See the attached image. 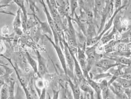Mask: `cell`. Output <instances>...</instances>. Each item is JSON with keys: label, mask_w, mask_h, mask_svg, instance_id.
I'll return each mask as SVG.
<instances>
[{"label": "cell", "mask_w": 131, "mask_h": 99, "mask_svg": "<svg viewBox=\"0 0 131 99\" xmlns=\"http://www.w3.org/2000/svg\"><path fill=\"white\" fill-rule=\"evenodd\" d=\"M62 42L63 43L64 53L68 70V77H69L72 80H75L77 78H75L74 73V61L72 55L67 42L64 39L63 40Z\"/></svg>", "instance_id": "1"}, {"label": "cell", "mask_w": 131, "mask_h": 99, "mask_svg": "<svg viewBox=\"0 0 131 99\" xmlns=\"http://www.w3.org/2000/svg\"><path fill=\"white\" fill-rule=\"evenodd\" d=\"M68 28L67 29V43L69 46L72 48H78L76 31L72 24V18L69 15H67Z\"/></svg>", "instance_id": "2"}, {"label": "cell", "mask_w": 131, "mask_h": 99, "mask_svg": "<svg viewBox=\"0 0 131 99\" xmlns=\"http://www.w3.org/2000/svg\"><path fill=\"white\" fill-rule=\"evenodd\" d=\"M46 38L50 42V43L52 44L53 48H54L56 52L57 53V56L59 58L60 62L61 63V65L63 68V69L65 74L66 76V77H68V67H67V64H66L64 53H63V52L62 50V48H61V47L60 46L59 44H56L55 43V42L54 41H53L52 39H51V38L48 37L47 35H46Z\"/></svg>", "instance_id": "3"}, {"label": "cell", "mask_w": 131, "mask_h": 99, "mask_svg": "<svg viewBox=\"0 0 131 99\" xmlns=\"http://www.w3.org/2000/svg\"><path fill=\"white\" fill-rule=\"evenodd\" d=\"M77 56L78 60L81 68V69L84 74V76L87 77L89 76V74L87 73V58L85 53V50L81 49L78 47L77 48Z\"/></svg>", "instance_id": "4"}, {"label": "cell", "mask_w": 131, "mask_h": 99, "mask_svg": "<svg viewBox=\"0 0 131 99\" xmlns=\"http://www.w3.org/2000/svg\"><path fill=\"white\" fill-rule=\"evenodd\" d=\"M120 65H121L116 63L114 60L110 58L107 59H101L99 60L96 64V66L98 67L105 71L115 66H119Z\"/></svg>", "instance_id": "5"}, {"label": "cell", "mask_w": 131, "mask_h": 99, "mask_svg": "<svg viewBox=\"0 0 131 99\" xmlns=\"http://www.w3.org/2000/svg\"><path fill=\"white\" fill-rule=\"evenodd\" d=\"M67 82L71 89L73 99H80L81 90L79 87V81L77 79L72 80L69 77H67Z\"/></svg>", "instance_id": "6"}, {"label": "cell", "mask_w": 131, "mask_h": 99, "mask_svg": "<svg viewBox=\"0 0 131 99\" xmlns=\"http://www.w3.org/2000/svg\"><path fill=\"white\" fill-rule=\"evenodd\" d=\"M13 2L16 4L19 7L23 14V17L22 19V27L26 30V28L27 22V12L26 8L25 6V0H12Z\"/></svg>", "instance_id": "7"}, {"label": "cell", "mask_w": 131, "mask_h": 99, "mask_svg": "<svg viewBox=\"0 0 131 99\" xmlns=\"http://www.w3.org/2000/svg\"><path fill=\"white\" fill-rule=\"evenodd\" d=\"M38 58V74L41 78L47 73V67L45 60L39 51H37Z\"/></svg>", "instance_id": "8"}, {"label": "cell", "mask_w": 131, "mask_h": 99, "mask_svg": "<svg viewBox=\"0 0 131 99\" xmlns=\"http://www.w3.org/2000/svg\"><path fill=\"white\" fill-rule=\"evenodd\" d=\"M107 0H94L95 20L101 16L106 4Z\"/></svg>", "instance_id": "9"}, {"label": "cell", "mask_w": 131, "mask_h": 99, "mask_svg": "<svg viewBox=\"0 0 131 99\" xmlns=\"http://www.w3.org/2000/svg\"><path fill=\"white\" fill-rule=\"evenodd\" d=\"M108 87L116 97H120L125 93L124 89L116 81L112 82Z\"/></svg>", "instance_id": "10"}, {"label": "cell", "mask_w": 131, "mask_h": 99, "mask_svg": "<svg viewBox=\"0 0 131 99\" xmlns=\"http://www.w3.org/2000/svg\"><path fill=\"white\" fill-rule=\"evenodd\" d=\"M21 11L18 8L16 14L15 15V18L13 20V29L15 32L17 34H21L20 32H22L21 31V27L22 26V19H21Z\"/></svg>", "instance_id": "11"}, {"label": "cell", "mask_w": 131, "mask_h": 99, "mask_svg": "<svg viewBox=\"0 0 131 99\" xmlns=\"http://www.w3.org/2000/svg\"><path fill=\"white\" fill-rule=\"evenodd\" d=\"M80 8L86 12L88 10H94V0H79Z\"/></svg>", "instance_id": "12"}, {"label": "cell", "mask_w": 131, "mask_h": 99, "mask_svg": "<svg viewBox=\"0 0 131 99\" xmlns=\"http://www.w3.org/2000/svg\"><path fill=\"white\" fill-rule=\"evenodd\" d=\"M13 68H14V70L16 73V74L17 75V78H18V80H19L20 84L21 86L22 87V88L23 89V90L25 92V95H26V99H34L32 94L30 92V91H29V90L27 88L24 81L20 76L19 74L18 73V72L17 71L16 69L15 68V67H14Z\"/></svg>", "instance_id": "13"}, {"label": "cell", "mask_w": 131, "mask_h": 99, "mask_svg": "<svg viewBox=\"0 0 131 99\" xmlns=\"http://www.w3.org/2000/svg\"><path fill=\"white\" fill-rule=\"evenodd\" d=\"M110 58L116 63L125 66H129L131 65V59L124 56H113Z\"/></svg>", "instance_id": "14"}, {"label": "cell", "mask_w": 131, "mask_h": 99, "mask_svg": "<svg viewBox=\"0 0 131 99\" xmlns=\"http://www.w3.org/2000/svg\"><path fill=\"white\" fill-rule=\"evenodd\" d=\"M10 96L9 85L5 83L0 89V99H8Z\"/></svg>", "instance_id": "15"}, {"label": "cell", "mask_w": 131, "mask_h": 99, "mask_svg": "<svg viewBox=\"0 0 131 99\" xmlns=\"http://www.w3.org/2000/svg\"><path fill=\"white\" fill-rule=\"evenodd\" d=\"M70 90L68 87L67 83L65 86L61 85L59 90V99H69Z\"/></svg>", "instance_id": "16"}, {"label": "cell", "mask_w": 131, "mask_h": 99, "mask_svg": "<svg viewBox=\"0 0 131 99\" xmlns=\"http://www.w3.org/2000/svg\"><path fill=\"white\" fill-rule=\"evenodd\" d=\"M25 55L28 62L32 68L34 73L38 74V62L33 59L28 52H26Z\"/></svg>", "instance_id": "17"}, {"label": "cell", "mask_w": 131, "mask_h": 99, "mask_svg": "<svg viewBox=\"0 0 131 99\" xmlns=\"http://www.w3.org/2000/svg\"><path fill=\"white\" fill-rule=\"evenodd\" d=\"M115 81H116L122 86L124 89H128L131 88V79H126L121 77H118Z\"/></svg>", "instance_id": "18"}, {"label": "cell", "mask_w": 131, "mask_h": 99, "mask_svg": "<svg viewBox=\"0 0 131 99\" xmlns=\"http://www.w3.org/2000/svg\"><path fill=\"white\" fill-rule=\"evenodd\" d=\"M70 8L71 11L70 16L73 18L74 14L75 13V10L79 7V0H69Z\"/></svg>", "instance_id": "19"}, {"label": "cell", "mask_w": 131, "mask_h": 99, "mask_svg": "<svg viewBox=\"0 0 131 99\" xmlns=\"http://www.w3.org/2000/svg\"><path fill=\"white\" fill-rule=\"evenodd\" d=\"M14 99H26L25 92L22 87L17 85Z\"/></svg>", "instance_id": "20"}, {"label": "cell", "mask_w": 131, "mask_h": 99, "mask_svg": "<svg viewBox=\"0 0 131 99\" xmlns=\"http://www.w3.org/2000/svg\"><path fill=\"white\" fill-rule=\"evenodd\" d=\"M83 95L84 99H95L94 91L92 89L87 92H82Z\"/></svg>", "instance_id": "21"}, {"label": "cell", "mask_w": 131, "mask_h": 99, "mask_svg": "<svg viewBox=\"0 0 131 99\" xmlns=\"http://www.w3.org/2000/svg\"><path fill=\"white\" fill-rule=\"evenodd\" d=\"M35 85L36 86V87L38 89H40L42 90V89H43L44 88H45V82L43 81V80L42 79L40 78V79H38L36 82H35Z\"/></svg>", "instance_id": "22"}, {"label": "cell", "mask_w": 131, "mask_h": 99, "mask_svg": "<svg viewBox=\"0 0 131 99\" xmlns=\"http://www.w3.org/2000/svg\"><path fill=\"white\" fill-rule=\"evenodd\" d=\"M123 0H114V7L117 10L121 7Z\"/></svg>", "instance_id": "23"}, {"label": "cell", "mask_w": 131, "mask_h": 99, "mask_svg": "<svg viewBox=\"0 0 131 99\" xmlns=\"http://www.w3.org/2000/svg\"><path fill=\"white\" fill-rule=\"evenodd\" d=\"M123 74H131V65L129 66H125L123 68Z\"/></svg>", "instance_id": "24"}, {"label": "cell", "mask_w": 131, "mask_h": 99, "mask_svg": "<svg viewBox=\"0 0 131 99\" xmlns=\"http://www.w3.org/2000/svg\"><path fill=\"white\" fill-rule=\"evenodd\" d=\"M46 88H44L41 90V92L39 95V99H46Z\"/></svg>", "instance_id": "25"}, {"label": "cell", "mask_w": 131, "mask_h": 99, "mask_svg": "<svg viewBox=\"0 0 131 99\" xmlns=\"http://www.w3.org/2000/svg\"><path fill=\"white\" fill-rule=\"evenodd\" d=\"M59 91L53 90V95L52 99H59Z\"/></svg>", "instance_id": "26"}, {"label": "cell", "mask_w": 131, "mask_h": 99, "mask_svg": "<svg viewBox=\"0 0 131 99\" xmlns=\"http://www.w3.org/2000/svg\"><path fill=\"white\" fill-rule=\"evenodd\" d=\"M6 71L4 68L2 67H0V78L3 77L6 74Z\"/></svg>", "instance_id": "27"}, {"label": "cell", "mask_w": 131, "mask_h": 99, "mask_svg": "<svg viewBox=\"0 0 131 99\" xmlns=\"http://www.w3.org/2000/svg\"><path fill=\"white\" fill-rule=\"evenodd\" d=\"M124 92L128 97L131 98V88L128 89H124Z\"/></svg>", "instance_id": "28"}, {"label": "cell", "mask_w": 131, "mask_h": 99, "mask_svg": "<svg viewBox=\"0 0 131 99\" xmlns=\"http://www.w3.org/2000/svg\"><path fill=\"white\" fill-rule=\"evenodd\" d=\"M0 13H4V14L10 15H14V16H15V14H13L12 13H10V12H5V11H0Z\"/></svg>", "instance_id": "29"}, {"label": "cell", "mask_w": 131, "mask_h": 99, "mask_svg": "<svg viewBox=\"0 0 131 99\" xmlns=\"http://www.w3.org/2000/svg\"><path fill=\"white\" fill-rule=\"evenodd\" d=\"M2 77H1L0 78V89H1V88H2V87L3 86V85L5 83V82H4V81L3 80L2 78H1Z\"/></svg>", "instance_id": "30"}, {"label": "cell", "mask_w": 131, "mask_h": 99, "mask_svg": "<svg viewBox=\"0 0 131 99\" xmlns=\"http://www.w3.org/2000/svg\"><path fill=\"white\" fill-rule=\"evenodd\" d=\"M38 1H39V0H29V2H31V3H32V4H35V3H36V2H38Z\"/></svg>", "instance_id": "31"}, {"label": "cell", "mask_w": 131, "mask_h": 99, "mask_svg": "<svg viewBox=\"0 0 131 99\" xmlns=\"http://www.w3.org/2000/svg\"><path fill=\"white\" fill-rule=\"evenodd\" d=\"M69 99H73V96H72V93L71 91H70V92H69Z\"/></svg>", "instance_id": "32"}, {"label": "cell", "mask_w": 131, "mask_h": 99, "mask_svg": "<svg viewBox=\"0 0 131 99\" xmlns=\"http://www.w3.org/2000/svg\"><path fill=\"white\" fill-rule=\"evenodd\" d=\"M80 99H84V98H83V93H82V92H81V96H80Z\"/></svg>", "instance_id": "33"}, {"label": "cell", "mask_w": 131, "mask_h": 99, "mask_svg": "<svg viewBox=\"0 0 131 99\" xmlns=\"http://www.w3.org/2000/svg\"><path fill=\"white\" fill-rule=\"evenodd\" d=\"M25 1L28 3V4H29V0H25Z\"/></svg>", "instance_id": "34"}, {"label": "cell", "mask_w": 131, "mask_h": 99, "mask_svg": "<svg viewBox=\"0 0 131 99\" xmlns=\"http://www.w3.org/2000/svg\"><path fill=\"white\" fill-rule=\"evenodd\" d=\"M3 39V37H2V36H0V40Z\"/></svg>", "instance_id": "35"}, {"label": "cell", "mask_w": 131, "mask_h": 99, "mask_svg": "<svg viewBox=\"0 0 131 99\" xmlns=\"http://www.w3.org/2000/svg\"><path fill=\"white\" fill-rule=\"evenodd\" d=\"M128 99H131V98H130V97H128Z\"/></svg>", "instance_id": "36"}, {"label": "cell", "mask_w": 131, "mask_h": 99, "mask_svg": "<svg viewBox=\"0 0 131 99\" xmlns=\"http://www.w3.org/2000/svg\"><path fill=\"white\" fill-rule=\"evenodd\" d=\"M111 1V0H107V1Z\"/></svg>", "instance_id": "37"}, {"label": "cell", "mask_w": 131, "mask_h": 99, "mask_svg": "<svg viewBox=\"0 0 131 99\" xmlns=\"http://www.w3.org/2000/svg\"><path fill=\"white\" fill-rule=\"evenodd\" d=\"M130 7H131V4H130Z\"/></svg>", "instance_id": "38"}, {"label": "cell", "mask_w": 131, "mask_h": 99, "mask_svg": "<svg viewBox=\"0 0 131 99\" xmlns=\"http://www.w3.org/2000/svg\"><path fill=\"white\" fill-rule=\"evenodd\" d=\"M0 1H1V0H0Z\"/></svg>", "instance_id": "39"}]
</instances>
